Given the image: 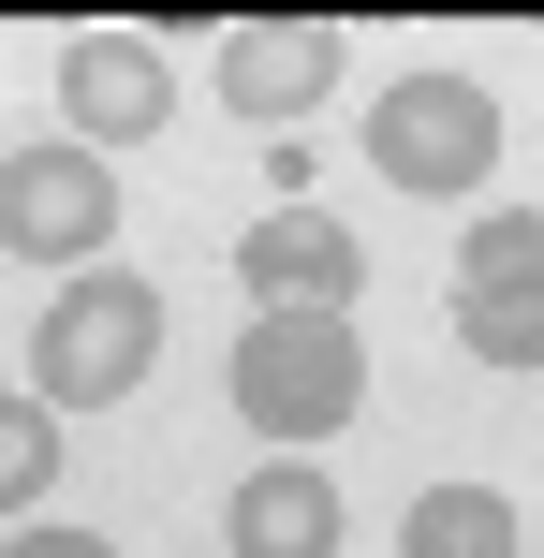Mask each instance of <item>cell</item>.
I'll return each instance as SVG.
<instances>
[{
  "instance_id": "obj_13",
  "label": "cell",
  "mask_w": 544,
  "mask_h": 558,
  "mask_svg": "<svg viewBox=\"0 0 544 558\" xmlns=\"http://www.w3.org/2000/svg\"><path fill=\"white\" fill-rule=\"evenodd\" d=\"M0 558H118V544H104V530H45V514H29V530L0 544Z\"/></svg>"
},
{
  "instance_id": "obj_12",
  "label": "cell",
  "mask_w": 544,
  "mask_h": 558,
  "mask_svg": "<svg viewBox=\"0 0 544 558\" xmlns=\"http://www.w3.org/2000/svg\"><path fill=\"white\" fill-rule=\"evenodd\" d=\"M59 485V412L45 397H0V514H29Z\"/></svg>"
},
{
  "instance_id": "obj_3",
  "label": "cell",
  "mask_w": 544,
  "mask_h": 558,
  "mask_svg": "<svg viewBox=\"0 0 544 558\" xmlns=\"http://www.w3.org/2000/svg\"><path fill=\"white\" fill-rule=\"evenodd\" d=\"M0 251H29V265H59V279L104 265V251H118V177H104V147H74V133L0 147Z\"/></svg>"
},
{
  "instance_id": "obj_6",
  "label": "cell",
  "mask_w": 544,
  "mask_h": 558,
  "mask_svg": "<svg viewBox=\"0 0 544 558\" xmlns=\"http://www.w3.org/2000/svg\"><path fill=\"white\" fill-rule=\"evenodd\" d=\"M206 88H221L235 118H324V88H339V15H251L221 29V59H206Z\"/></svg>"
},
{
  "instance_id": "obj_10",
  "label": "cell",
  "mask_w": 544,
  "mask_h": 558,
  "mask_svg": "<svg viewBox=\"0 0 544 558\" xmlns=\"http://www.w3.org/2000/svg\"><path fill=\"white\" fill-rule=\"evenodd\" d=\"M516 279H544V221L530 206H486L471 251H457V294H516Z\"/></svg>"
},
{
  "instance_id": "obj_9",
  "label": "cell",
  "mask_w": 544,
  "mask_h": 558,
  "mask_svg": "<svg viewBox=\"0 0 544 558\" xmlns=\"http://www.w3.org/2000/svg\"><path fill=\"white\" fill-rule=\"evenodd\" d=\"M398 558H516V500L500 485H427L398 514Z\"/></svg>"
},
{
  "instance_id": "obj_8",
  "label": "cell",
  "mask_w": 544,
  "mask_h": 558,
  "mask_svg": "<svg viewBox=\"0 0 544 558\" xmlns=\"http://www.w3.org/2000/svg\"><path fill=\"white\" fill-rule=\"evenodd\" d=\"M235 558H339V485L310 456H265L235 485Z\"/></svg>"
},
{
  "instance_id": "obj_11",
  "label": "cell",
  "mask_w": 544,
  "mask_h": 558,
  "mask_svg": "<svg viewBox=\"0 0 544 558\" xmlns=\"http://www.w3.org/2000/svg\"><path fill=\"white\" fill-rule=\"evenodd\" d=\"M457 338L486 367H544V279H516V294H457Z\"/></svg>"
},
{
  "instance_id": "obj_2",
  "label": "cell",
  "mask_w": 544,
  "mask_h": 558,
  "mask_svg": "<svg viewBox=\"0 0 544 558\" xmlns=\"http://www.w3.org/2000/svg\"><path fill=\"white\" fill-rule=\"evenodd\" d=\"M147 367H162V294L133 265H88L45 294V338H29V397L45 412H118Z\"/></svg>"
},
{
  "instance_id": "obj_5",
  "label": "cell",
  "mask_w": 544,
  "mask_h": 558,
  "mask_svg": "<svg viewBox=\"0 0 544 558\" xmlns=\"http://www.w3.org/2000/svg\"><path fill=\"white\" fill-rule=\"evenodd\" d=\"M177 118V59L147 45V29H88V45H59V133L74 147H133Z\"/></svg>"
},
{
  "instance_id": "obj_1",
  "label": "cell",
  "mask_w": 544,
  "mask_h": 558,
  "mask_svg": "<svg viewBox=\"0 0 544 558\" xmlns=\"http://www.w3.org/2000/svg\"><path fill=\"white\" fill-rule=\"evenodd\" d=\"M235 412L280 456L339 441V426L368 412V338H353V308H251V338H235Z\"/></svg>"
},
{
  "instance_id": "obj_7",
  "label": "cell",
  "mask_w": 544,
  "mask_h": 558,
  "mask_svg": "<svg viewBox=\"0 0 544 558\" xmlns=\"http://www.w3.org/2000/svg\"><path fill=\"white\" fill-rule=\"evenodd\" d=\"M235 279H251V308H353L368 251H353L324 206H265V221L235 235Z\"/></svg>"
},
{
  "instance_id": "obj_4",
  "label": "cell",
  "mask_w": 544,
  "mask_h": 558,
  "mask_svg": "<svg viewBox=\"0 0 544 558\" xmlns=\"http://www.w3.org/2000/svg\"><path fill=\"white\" fill-rule=\"evenodd\" d=\"M368 162L398 177V192H486V162H500L486 74H398L383 118H368Z\"/></svg>"
}]
</instances>
